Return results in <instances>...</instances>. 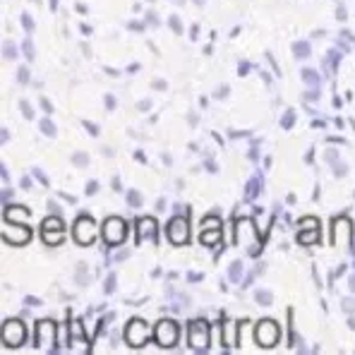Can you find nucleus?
<instances>
[{
    "label": "nucleus",
    "mask_w": 355,
    "mask_h": 355,
    "mask_svg": "<svg viewBox=\"0 0 355 355\" xmlns=\"http://www.w3.org/2000/svg\"><path fill=\"white\" fill-rule=\"evenodd\" d=\"M41 132H44L46 137H55V132H58V130H55L53 120H51V118H44V120H41Z\"/></svg>",
    "instance_id": "obj_17"
},
{
    "label": "nucleus",
    "mask_w": 355,
    "mask_h": 355,
    "mask_svg": "<svg viewBox=\"0 0 355 355\" xmlns=\"http://www.w3.org/2000/svg\"><path fill=\"white\" fill-rule=\"evenodd\" d=\"M156 343L164 348H173L178 343V324L171 320H161L156 324Z\"/></svg>",
    "instance_id": "obj_7"
},
{
    "label": "nucleus",
    "mask_w": 355,
    "mask_h": 355,
    "mask_svg": "<svg viewBox=\"0 0 355 355\" xmlns=\"http://www.w3.org/2000/svg\"><path fill=\"white\" fill-rule=\"evenodd\" d=\"M187 120H190V125H197V116H195V113H190V116H187Z\"/></svg>",
    "instance_id": "obj_54"
},
{
    "label": "nucleus",
    "mask_w": 355,
    "mask_h": 355,
    "mask_svg": "<svg viewBox=\"0 0 355 355\" xmlns=\"http://www.w3.org/2000/svg\"><path fill=\"white\" fill-rule=\"evenodd\" d=\"M41 108H44L46 113H51V111H53V106H51V101H46V98H41Z\"/></svg>",
    "instance_id": "obj_41"
},
{
    "label": "nucleus",
    "mask_w": 355,
    "mask_h": 355,
    "mask_svg": "<svg viewBox=\"0 0 355 355\" xmlns=\"http://www.w3.org/2000/svg\"><path fill=\"white\" fill-rule=\"evenodd\" d=\"M348 288H351L353 293H355V276H351V279H348Z\"/></svg>",
    "instance_id": "obj_52"
},
{
    "label": "nucleus",
    "mask_w": 355,
    "mask_h": 355,
    "mask_svg": "<svg viewBox=\"0 0 355 355\" xmlns=\"http://www.w3.org/2000/svg\"><path fill=\"white\" fill-rule=\"evenodd\" d=\"M257 192H259V180H257V178H254V180L250 182V187H248V197H250V200H252V197L257 195Z\"/></svg>",
    "instance_id": "obj_29"
},
{
    "label": "nucleus",
    "mask_w": 355,
    "mask_h": 355,
    "mask_svg": "<svg viewBox=\"0 0 355 355\" xmlns=\"http://www.w3.org/2000/svg\"><path fill=\"white\" fill-rule=\"evenodd\" d=\"M72 336H75V338H85V329L80 327V322H72Z\"/></svg>",
    "instance_id": "obj_31"
},
{
    "label": "nucleus",
    "mask_w": 355,
    "mask_h": 355,
    "mask_svg": "<svg viewBox=\"0 0 355 355\" xmlns=\"http://www.w3.org/2000/svg\"><path fill=\"white\" fill-rule=\"evenodd\" d=\"M113 190H120V178H113Z\"/></svg>",
    "instance_id": "obj_55"
},
{
    "label": "nucleus",
    "mask_w": 355,
    "mask_h": 355,
    "mask_svg": "<svg viewBox=\"0 0 355 355\" xmlns=\"http://www.w3.org/2000/svg\"><path fill=\"white\" fill-rule=\"evenodd\" d=\"M130 29H132V31H144V24L142 22H130Z\"/></svg>",
    "instance_id": "obj_44"
},
{
    "label": "nucleus",
    "mask_w": 355,
    "mask_h": 355,
    "mask_svg": "<svg viewBox=\"0 0 355 355\" xmlns=\"http://www.w3.org/2000/svg\"><path fill=\"white\" fill-rule=\"evenodd\" d=\"M240 274H243V262H233L231 266H228V279L231 281H240Z\"/></svg>",
    "instance_id": "obj_20"
},
{
    "label": "nucleus",
    "mask_w": 355,
    "mask_h": 355,
    "mask_svg": "<svg viewBox=\"0 0 355 355\" xmlns=\"http://www.w3.org/2000/svg\"><path fill=\"white\" fill-rule=\"evenodd\" d=\"M238 341V336H233V324L226 327V346H233Z\"/></svg>",
    "instance_id": "obj_30"
},
{
    "label": "nucleus",
    "mask_w": 355,
    "mask_h": 355,
    "mask_svg": "<svg viewBox=\"0 0 355 355\" xmlns=\"http://www.w3.org/2000/svg\"><path fill=\"white\" fill-rule=\"evenodd\" d=\"M24 53H27L29 60H34V44L31 41H24Z\"/></svg>",
    "instance_id": "obj_35"
},
{
    "label": "nucleus",
    "mask_w": 355,
    "mask_h": 355,
    "mask_svg": "<svg viewBox=\"0 0 355 355\" xmlns=\"http://www.w3.org/2000/svg\"><path fill=\"white\" fill-rule=\"evenodd\" d=\"M310 53H312V49L305 44V41H297V44H293V55H295V58H307Z\"/></svg>",
    "instance_id": "obj_16"
},
{
    "label": "nucleus",
    "mask_w": 355,
    "mask_h": 355,
    "mask_svg": "<svg viewBox=\"0 0 355 355\" xmlns=\"http://www.w3.org/2000/svg\"><path fill=\"white\" fill-rule=\"evenodd\" d=\"M17 80L22 82V85H27V82H29V70H27V67H19V72H17Z\"/></svg>",
    "instance_id": "obj_33"
},
{
    "label": "nucleus",
    "mask_w": 355,
    "mask_h": 355,
    "mask_svg": "<svg viewBox=\"0 0 355 355\" xmlns=\"http://www.w3.org/2000/svg\"><path fill=\"white\" fill-rule=\"evenodd\" d=\"M3 238L12 245H24V243H29L31 231L27 226H15V221H8V223H3Z\"/></svg>",
    "instance_id": "obj_10"
},
{
    "label": "nucleus",
    "mask_w": 355,
    "mask_h": 355,
    "mask_svg": "<svg viewBox=\"0 0 355 355\" xmlns=\"http://www.w3.org/2000/svg\"><path fill=\"white\" fill-rule=\"evenodd\" d=\"M106 108H116V98H113V96H106Z\"/></svg>",
    "instance_id": "obj_47"
},
{
    "label": "nucleus",
    "mask_w": 355,
    "mask_h": 355,
    "mask_svg": "<svg viewBox=\"0 0 355 355\" xmlns=\"http://www.w3.org/2000/svg\"><path fill=\"white\" fill-rule=\"evenodd\" d=\"M187 238H190V226H187V218L175 216L173 221L168 223V240L173 245H185Z\"/></svg>",
    "instance_id": "obj_9"
},
{
    "label": "nucleus",
    "mask_w": 355,
    "mask_h": 355,
    "mask_svg": "<svg viewBox=\"0 0 355 355\" xmlns=\"http://www.w3.org/2000/svg\"><path fill=\"white\" fill-rule=\"evenodd\" d=\"M5 218H8V221L19 223V221H24V218H29V211L22 207H8L5 209Z\"/></svg>",
    "instance_id": "obj_13"
},
{
    "label": "nucleus",
    "mask_w": 355,
    "mask_h": 355,
    "mask_svg": "<svg viewBox=\"0 0 355 355\" xmlns=\"http://www.w3.org/2000/svg\"><path fill=\"white\" fill-rule=\"evenodd\" d=\"M254 300L259 302V305H264V307H269L271 302H274V295L269 293V291H257V293H254Z\"/></svg>",
    "instance_id": "obj_19"
},
{
    "label": "nucleus",
    "mask_w": 355,
    "mask_h": 355,
    "mask_svg": "<svg viewBox=\"0 0 355 355\" xmlns=\"http://www.w3.org/2000/svg\"><path fill=\"white\" fill-rule=\"evenodd\" d=\"M55 228H65V223H62L60 216H51L44 221V226H41V231H55Z\"/></svg>",
    "instance_id": "obj_15"
},
{
    "label": "nucleus",
    "mask_w": 355,
    "mask_h": 355,
    "mask_svg": "<svg viewBox=\"0 0 355 355\" xmlns=\"http://www.w3.org/2000/svg\"><path fill=\"white\" fill-rule=\"evenodd\" d=\"M85 128L89 130V132H92V135H98V130L96 128H94V125L92 123H85Z\"/></svg>",
    "instance_id": "obj_50"
},
{
    "label": "nucleus",
    "mask_w": 355,
    "mask_h": 355,
    "mask_svg": "<svg viewBox=\"0 0 355 355\" xmlns=\"http://www.w3.org/2000/svg\"><path fill=\"white\" fill-rule=\"evenodd\" d=\"M159 226H156V218H139L137 221V238H154Z\"/></svg>",
    "instance_id": "obj_12"
},
{
    "label": "nucleus",
    "mask_w": 355,
    "mask_h": 355,
    "mask_svg": "<svg viewBox=\"0 0 355 355\" xmlns=\"http://www.w3.org/2000/svg\"><path fill=\"white\" fill-rule=\"evenodd\" d=\"M60 200H65V202H70V205H75V197H72V195H62V192H60Z\"/></svg>",
    "instance_id": "obj_48"
},
{
    "label": "nucleus",
    "mask_w": 355,
    "mask_h": 355,
    "mask_svg": "<svg viewBox=\"0 0 355 355\" xmlns=\"http://www.w3.org/2000/svg\"><path fill=\"white\" fill-rule=\"evenodd\" d=\"M336 17H338V19H346V10H343V8H338Z\"/></svg>",
    "instance_id": "obj_51"
},
{
    "label": "nucleus",
    "mask_w": 355,
    "mask_h": 355,
    "mask_svg": "<svg viewBox=\"0 0 355 355\" xmlns=\"http://www.w3.org/2000/svg\"><path fill=\"white\" fill-rule=\"evenodd\" d=\"M128 236V226H125L123 218L111 216L106 223H103V238H106L108 245H120Z\"/></svg>",
    "instance_id": "obj_5"
},
{
    "label": "nucleus",
    "mask_w": 355,
    "mask_h": 355,
    "mask_svg": "<svg viewBox=\"0 0 355 355\" xmlns=\"http://www.w3.org/2000/svg\"><path fill=\"white\" fill-rule=\"evenodd\" d=\"M317 98H320V94H317V92H307L305 94V101H317Z\"/></svg>",
    "instance_id": "obj_40"
},
{
    "label": "nucleus",
    "mask_w": 355,
    "mask_h": 355,
    "mask_svg": "<svg viewBox=\"0 0 355 355\" xmlns=\"http://www.w3.org/2000/svg\"><path fill=\"white\" fill-rule=\"evenodd\" d=\"M320 240V223L317 218H307V221L300 223V233H297V243L300 245H310Z\"/></svg>",
    "instance_id": "obj_11"
},
{
    "label": "nucleus",
    "mask_w": 355,
    "mask_h": 355,
    "mask_svg": "<svg viewBox=\"0 0 355 355\" xmlns=\"http://www.w3.org/2000/svg\"><path fill=\"white\" fill-rule=\"evenodd\" d=\"M151 87H154V89H166V82L164 80H156V82H151Z\"/></svg>",
    "instance_id": "obj_46"
},
{
    "label": "nucleus",
    "mask_w": 355,
    "mask_h": 355,
    "mask_svg": "<svg viewBox=\"0 0 355 355\" xmlns=\"http://www.w3.org/2000/svg\"><path fill=\"white\" fill-rule=\"evenodd\" d=\"M24 338H27V327H24L19 320H10L3 324V343L5 346L17 348L24 343Z\"/></svg>",
    "instance_id": "obj_1"
},
{
    "label": "nucleus",
    "mask_w": 355,
    "mask_h": 355,
    "mask_svg": "<svg viewBox=\"0 0 355 355\" xmlns=\"http://www.w3.org/2000/svg\"><path fill=\"white\" fill-rule=\"evenodd\" d=\"M72 164L77 166V168H87L89 166V156L85 151H77V154H72Z\"/></svg>",
    "instance_id": "obj_21"
},
{
    "label": "nucleus",
    "mask_w": 355,
    "mask_h": 355,
    "mask_svg": "<svg viewBox=\"0 0 355 355\" xmlns=\"http://www.w3.org/2000/svg\"><path fill=\"white\" fill-rule=\"evenodd\" d=\"M22 24H24V29H27V31H34V19H31L29 15H22Z\"/></svg>",
    "instance_id": "obj_36"
},
{
    "label": "nucleus",
    "mask_w": 355,
    "mask_h": 355,
    "mask_svg": "<svg viewBox=\"0 0 355 355\" xmlns=\"http://www.w3.org/2000/svg\"><path fill=\"white\" fill-rule=\"evenodd\" d=\"M168 24H171V29H173L175 34H182V22H180V19L175 17V15H173V17L168 19Z\"/></svg>",
    "instance_id": "obj_28"
},
{
    "label": "nucleus",
    "mask_w": 355,
    "mask_h": 355,
    "mask_svg": "<svg viewBox=\"0 0 355 355\" xmlns=\"http://www.w3.org/2000/svg\"><path fill=\"white\" fill-rule=\"evenodd\" d=\"M125 338L132 348H142L149 341V327L142 320H132L125 327Z\"/></svg>",
    "instance_id": "obj_4"
},
{
    "label": "nucleus",
    "mask_w": 355,
    "mask_h": 355,
    "mask_svg": "<svg viewBox=\"0 0 355 355\" xmlns=\"http://www.w3.org/2000/svg\"><path fill=\"white\" fill-rule=\"evenodd\" d=\"M3 55H5V58H8V60H15V55H17V51H15V44H12V41H8V44H5Z\"/></svg>",
    "instance_id": "obj_25"
},
{
    "label": "nucleus",
    "mask_w": 355,
    "mask_h": 355,
    "mask_svg": "<svg viewBox=\"0 0 355 355\" xmlns=\"http://www.w3.org/2000/svg\"><path fill=\"white\" fill-rule=\"evenodd\" d=\"M187 279H190V281H200V279H202V274H195V271H192V274L187 276Z\"/></svg>",
    "instance_id": "obj_53"
},
{
    "label": "nucleus",
    "mask_w": 355,
    "mask_h": 355,
    "mask_svg": "<svg viewBox=\"0 0 355 355\" xmlns=\"http://www.w3.org/2000/svg\"><path fill=\"white\" fill-rule=\"evenodd\" d=\"M58 327L53 324V322H39L36 324V346L44 348V351H53V341L58 338Z\"/></svg>",
    "instance_id": "obj_6"
},
{
    "label": "nucleus",
    "mask_w": 355,
    "mask_h": 355,
    "mask_svg": "<svg viewBox=\"0 0 355 355\" xmlns=\"http://www.w3.org/2000/svg\"><path fill=\"white\" fill-rule=\"evenodd\" d=\"M195 3H197V5H205V3H207V0H195Z\"/></svg>",
    "instance_id": "obj_58"
},
{
    "label": "nucleus",
    "mask_w": 355,
    "mask_h": 355,
    "mask_svg": "<svg viewBox=\"0 0 355 355\" xmlns=\"http://www.w3.org/2000/svg\"><path fill=\"white\" fill-rule=\"evenodd\" d=\"M279 334H281V329L276 322H271V320H262L257 324V331H254V338H257V343L262 348H271V346H276L279 343Z\"/></svg>",
    "instance_id": "obj_2"
},
{
    "label": "nucleus",
    "mask_w": 355,
    "mask_h": 355,
    "mask_svg": "<svg viewBox=\"0 0 355 355\" xmlns=\"http://www.w3.org/2000/svg\"><path fill=\"white\" fill-rule=\"evenodd\" d=\"M192 351H207L209 348V327L205 320L190 322V334H187Z\"/></svg>",
    "instance_id": "obj_3"
},
{
    "label": "nucleus",
    "mask_w": 355,
    "mask_h": 355,
    "mask_svg": "<svg viewBox=\"0 0 355 355\" xmlns=\"http://www.w3.org/2000/svg\"><path fill=\"white\" fill-rule=\"evenodd\" d=\"M348 327L355 329V317H351V320H348Z\"/></svg>",
    "instance_id": "obj_56"
},
{
    "label": "nucleus",
    "mask_w": 355,
    "mask_h": 355,
    "mask_svg": "<svg viewBox=\"0 0 355 355\" xmlns=\"http://www.w3.org/2000/svg\"><path fill=\"white\" fill-rule=\"evenodd\" d=\"M128 205L130 207H139V205H142V195H139L137 190H130L128 192Z\"/></svg>",
    "instance_id": "obj_22"
},
{
    "label": "nucleus",
    "mask_w": 355,
    "mask_h": 355,
    "mask_svg": "<svg viewBox=\"0 0 355 355\" xmlns=\"http://www.w3.org/2000/svg\"><path fill=\"white\" fill-rule=\"evenodd\" d=\"M293 123H295V113H293V111H288V113L284 116V123H281V125H284V128L288 130V128H293Z\"/></svg>",
    "instance_id": "obj_27"
},
{
    "label": "nucleus",
    "mask_w": 355,
    "mask_h": 355,
    "mask_svg": "<svg viewBox=\"0 0 355 355\" xmlns=\"http://www.w3.org/2000/svg\"><path fill=\"white\" fill-rule=\"evenodd\" d=\"M137 108H139V111H149V108H151V101H142V103H137Z\"/></svg>",
    "instance_id": "obj_45"
},
{
    "label": "nucleus",
    "mask_w": 355,
    "mask_h": 355,
    "mask_svg": "<svg viewBox=\"0 0 355 355\" xmlns=\"http://www.w3.org/2000/svg\"><path fill=\"white\" fill-rule=\"evenodd\" d=\"M96 238V223L92 221V216H80V221L75 223V240L80 245H92Z\"/></svg>",
    "instance_id": "obj_8"
},
{
    "label": "nucleus",
    "mask_w": 355,
    "mask_h": 355,
    "mask_svg": "<svg viewBox=\"0 0 355 355\" xmlns=\"http://www.w3.org/2000/svg\"><path fill=\"white\" fill-rule=\"evenodd\" d=\"M67 334H70V329H67V327H60L58 329V343H60V346H70V336H67Z\"/></svg>",
    "instance_id": "obj_23"
},
{
    "label": "nucleus",
    "mask_w": 355,
    "mask_h": 355,
    "mask_svg": "<svg viewBox=\"0 0 355 355\" xmlns=\"http://www.w3.org/2000/svg\"><path fill=\"white\" fill-rule=\"evenodd\" d=\"M218 238H221V233H211V231H205V236H202V243L205 245H214V243H218Z\"/></svg>",
    "instance_id": "obj_24"
},
{
    "label": "nucleus",
    "mask_w": 355,
    "mask_h": 355,
    "mask_svg": "<svg viewBox=\"0 0 355 355\" xmlns=\"http://www.w3.org/2000/svg\"><path fill=\"white\" fill-rule=\"evenodd\" d=\"M341 307H343V312H355V297H343V302H341Z\"/></svg>",
    "instance_id": "obj_26"
},
{
    "label": "nucleus",
    "mask_w": 355,
    "mask_h": 355,
    "mask_svg": "<svg viewBox=\"0 0 355 355\" xmlns=\"http://www.w3.org/2000/svg\"><path fill=\"white\" fill-rule=\"evenodd\" d=\"M41 233H44V243L46 245H60L62 238H65L62 228H55V231H41Z\"/></svg>",
    "instance_id": "obj_14"
},
{
    "label": "nucleus",
    "mask_w": 355,
    "mask_h": 355,
    "mask_svg": "<svg viewBox=\"0 0 355 355\" xmlns=\"http://www.w3.org/2000/svg\"><path fill=\"white\" fill-rule=\"evenodd\" d=\"M226 94H228V87H221V89H218V92H216V96H218V98H223V96H226Z\"/></svg>",
    "instance_id": "obj_49"
},
{
    "label": "nucleus",
    "mask_w": 355,
    "mask_h": 355,
    "mask_svg": "<svg viewBox=\"0 0 355 355\" xmlns=\"http://www.w3.org/2000/svg\"><path fill=\"white\" fill-rule=\"evenodd\" d=\"M147 22L149 24H159V15H156V12H147Z\"/></svg>",
    "instance_id": "obj_39"
},
{
    "label": "nucleus",
    "mask_w": 355,
    "mask_h": 355,
    "mask_svg": "<svg viewBox=\"0 0 355 355\" xmlns=\"http://www.w3.org/2000/svg\"><path fill=\"white\" fill-rule=\"evenodd\" d=\"M113 291H116V276L111 274V276H108V281H106V293L111 295Z\"/></svg>",
    "instance_id": "obj_34"
},
{
    "label": "nucleus",
    "mask_w": 355,
    "mask_h": 355,
    "mask_svg": "<svg viewBox=\"0 0 355 355\" xmlns=\"http://www.w3.org/2000/svg\"><path fill=\"white\" fill-rule=\"evenodd\" d=\"M22 113H24V118H29V120H31V118H34V111H31V106H29V103H27V101H24V103H22Z\"/></svg>",
    "instance_id": "obj_37"
},
{
    "label": "nucleus",
    "mask_w": 355,
    "mask_h": 355,
    "mask_svg": "<svg viewBox=\"0 0 355 355\" xmlns=\"http://www.w3.org/2000/svg\"><path fill=\"white\" fill-rule=\"evenodd\" d=\"M302 80H305L310 87H317V85H320V75H317L315 70H310V67H305V70H302Z\"/></svg>",
    "instance_id": "obj_18"
},
{
    "label": "nucleus",
    "mask_w": 355,
    "mask_h": 355,
    "mask_svg": "<svg viewBox=\"0 0 355 355\" xmlns=\"http://www.w3.org/2000/svg\"><path fill=\"white\" fill-rule=\"evenodd\" d=\"M171 3H175V5H182V3H185V0H171Z\"/></svg>",
    "instance_id": "obj_57"
},
{
    "label": "nucleus",
    "mask_w": 355,
    "mask_h": 355,
    "mask_svg": "<svg viewBox=\"0 0 355 355\" xmlns=\"http://www.w3.org/2000/svg\"><path fill=\"white\" fill-rule=\"evenodd\" d=\"M327 161H329V164H334V161H336L338 159V154H336V151H334V149H327Z\"/></svg>",
    "instance_id": "obj_38"
},
{
    "label": "nucleus",
    "mask_w": 355,
    "mask_h": 355,
    "mask_svg": "<svg viewBox=\"0 0 355 355\" xmlns=\"http://www.w3.org/2000/svg\"><path fill=\"white\" fill-rule=\"evenodd\" d=\"M34 175H36V178H39V180H41V182H44V185H49V178H46L44 173H41V171H39V168H36V171H34Z\"/></svg>",
    "instance_id": "obj_43"
},
{
    "label": "nucleus",
    "mask_w": 355,
    "mask_h": 355,
    "mask_svg": "<svg viewBox=\"0 0 355 355\" xmlns=\"http://www.w3.org/2000/svg\"><path fill=\"white\" fill-rule=\"evenodd\" d=\"M331 166H334V173H336L338 178H343V175H346V171H348V168H346V166H343V164H338V161H334Z\"/></svg>",
    "instance_id": "obj_32"
},
{
    "label": "nucleus",
    "mask_w": 355,
    "mask_h": 355,
    "mask_svg": "<svg viewBox=\"0 0 355 355\" xmlns=\"http://www.w3.org/2000/svg\"><path fill=\"white\" fill-rule=\"evenodd\" d=\"M96 190H98V182H89L87 185V195H94Z\"/></svg>",
    "instance_id": "obj_42"
}]
</instances>
